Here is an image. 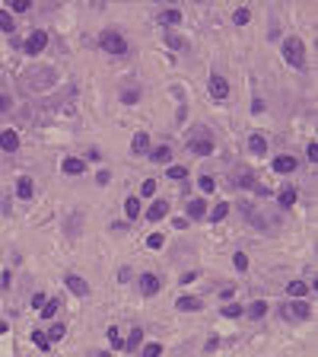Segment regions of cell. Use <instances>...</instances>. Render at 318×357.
<instances>
[{
    "label": "cell",
    "instance_id": "1",
    "mask_svg": "<svg viewBox=\"0 0 318 357\" xmlns=\"http://www.w3.org/2000/svg\"><path fill=\"white\" fill-rule=\"evenodd\" d=\"M283 58H287L289 67H302L306 64V48H302V42L296 35H289L287 42H283Z\"/></svg>",
    "mask_w": 318,
    "mask_h": 357
},
{
    "label": "cell",
    "instance_id": "2",
    "mask_svg": "<svg viewBox=\"0 0 318 357\" xmlns=\"http://www.w3.org/2000/svg\"><path fill=\"white\" fill-rule=\"evenodd\" d=\"M99 45H102L108 55H118V58H121V55H127V42H124V38H121L115 29H105L102 35H99Z\"/></svg>",
    "mask_w": 318,
    "mask_h": 357
},
{
    "label": "cell",
    "instance_id": "3",
    "mask_svg": "<svg viewBox=\"0 0 318 357\" xmlns=\"http://www.w3.org/2000/svg\"><path fill=\"white\" fill-rule=\"evenodd\" d=\"M280 316H283L287 322H306L309 316H312V309H309L302 300H299V303H283V306H280Z\"/></svg>",
    "mask_w": 318,
    "mask_h": 357
},
{
    "label": "cell",
    "instance_id": "4",
    "mask_svg": "<svg viewBox=\"0 0 318 357\" xmlns=\"http://www.w3.org/2000/svg\"><path fill=\"white\" fill-rule=\"evenodd\" d=\"M188 150H191L194 157H210V153H213V137L207 131H201L198 137L188 140Z\"/></svg>",
    "mask_w": 318,
    "mask_h": 357
},
{
    "label": "cell",
    "instance_id": "5",
    "mask_svg": "<svg viewBox=\"0 0 318 357\" xmlns=\"http://www.w3.org/2000/svg\"><path fill=\"white\" fill-rule=\"evenodd\" d=\"M45 45H48L45 29H35L29 38H26V55H38V51H45Z\"/></svg>",
    "mask_w": 318,
    "mask_h": 357
},
{
    "label": "cell",
    "instance_id": "6",
    "mask_svg": "<svg viewBox=\"0 0 318 357\" xmlns=\"http://www.w3.org/2000/svg\"><path fill=\"white\" fill-rule=\"evenodd\" d=\"M140 293H144V297H156L159 293V278L156 274H140Z\"/></svg>",
    "mask_w": 318,
    "mask_h": 357
},
{
    "label": "cell",
    "instance_id": "7",
    "mask_svg": "<svg viewBox=\"0 0 318 357\" xmlns=\"http://www.w3.org/2000/svg\"><path fill=\"white\" fill-rule=\"evenodd\" d=\"M210 96L213 99H226L229 96V83L220 77V73H213V77H210Z\"/></svg>",
    "mask_w": 318,
    "mask_h": 357
},
{
    "label": "cell",
    "instance_id": "8",
    "mask_svg": "<svg viewBox=\"0 0 318 357\" xmlns=\"http://www.w3.org/2000/svg\"><path fill=\"white\" fill-rule=\"evenodd\" d=\"M185 211H188V217H191V220H204V217H207V204H204L201 198H191V201L185 204Z\"/></svg>",
    "mask_w": 318,
    "mask_h": 357
},
{
    "label": "cell",
    "instance_id": "9",
    "mask_svg": "<svg viewBox=\"0 0 318 357\" xmlns=\"http://www.w3.org/2000/svg\"><path fill=\"white\" fill-rule=\"evenodd\" d=\"M67 287H70L77 297H86V293H89V284H86L80 274H67Z\"/></svg>",
    "mask_w": 318,
    "mask_h": 357
},
{
    "label": "cell",
    "instance_id": "10",
    "mask_svg": "<svg viewBox=\"0 0 318 357\" xmlns=\"http://www.w3.org/2000/svg\"><path fill=\"white\" fill-rule=\"evenodd\" d=\"M60 169H64L67 176H80V172L86 169V163H83V160H77V157H67L64 163H60Z\"/></svg>",
    "mask_w": 318,
    "mask_h": 357
},
{
    "label": "cell",
    "instance_id": "11",
    "mask_svg": "<svg viewBox=\"0 0 318 357\" xmlns=\"http://www.w3.org/2000/svg\"><path fill=\"white\" fill-rule=\"evenodd\" d=\"M293 169H296V157H277L274 160V172H280V176H287Z\"/></svg>",
    "mask_w": 318,
    "mask_h": 357
},
{
    "label": "cell",
    "instance_id": "12",
    "mask_svg": "<svg viewBox=\"0 0 318 357\" xmlns=\"http://www.w3.org/2000/svg\"><path fill=\"white\" fill-rule=\"evenodd\" d=\"M0 147H3L6 153H13L19 147V134L16 131H3V134H0Z\"/></svg>",
    "mask_w": 318,
    "mask_h": 357
},
{
    "label": "cell",
    "instance_id": "13",
    "mask_svg": "<svg viewBox=\"0 0 318 357\" xmlns=\"http://www.w3.org/2000/svg\"><path fill=\"white\" fill-rule=\"evenodd\" d=\"M175 306H178L181 313H198V309H204V303H201L198 297H181L178 303H175Z\"/></svg>",
    "mask_w": 318,
    "mask_h": 357
},
{
    "label": "cell",
    "instance_id": "14",
    "mask_svg": "<svg viewBox=\"0 0 318 357\" xmlns=\"http://www.w3.org/2000/svg\"><path fill=\"white\" fill-rule=\"evenodd\" d=\"M146 147H150V137H146V131H137V134H134V140H131V150L140 157V153H146Z\"/></svg>",
    "mask_w": 318,
    "mask_h": 357
},
{
    "label": "cell",
    "instance_id": "15",
    "mask_svg": "<svg viewBox=\"0 0 318 357\" xmlns=\"http://www.w3.org/2000/svg\"><path fill=\"white\" fill-rule=\"evenodd\" d=\"M248 147H252L255 157H264V153H267V140L261 137V134H252V137H248Z\"/></svg>",
    "mask_w": 318,
    "mask_h": 357
},
{
    "label": "cell",
    "instance_id": "16",
    "mask_svg": "<svg viewBox=\"0 0 318 357\" xmlns=\"http://www.w3.org/2000/svg\"><path fill=\"white\" fill-rule=\"evenodd\" d=\"M166 214H169V204H166V201H153L150 211H146V217H150V220H162Z\"/></svg>",
    "mask_w": 318,
    "mask_h": 357
},
{
    "label": "cell",
    "instance_id": "17",
    "mask_svg": "<svg viewBox=\"0 0 318 357\" xmlns=\"http://www.w3.org/2000/svg\"><path fill=\"white\" fill-rule=\"evenodd\" d=\"M16 195H19L23 201H29L32 195H35V188H32V179H19V182H16Z\"/></svg>",
    "mask_w": 318,
    "mask_h": 357
},
{
    "label": "cell",
    "instance_id": "18",
    "mask_svg": "<svg viewBox=\"0 0 318 357\" xmlns=\"http://www.w3.org/2000/svg\"><path fill=\"white\" fill-rule=\"evenodd\" d=\"M159 23H162V26H178V23H181V13H178V10H162V13H159Z\"/></svg>",
    "mask_w": 318,
    "mask_h": 357
},
{
    "label": "cell",
    "instance_id": "19",
    "mask_svg": "<svg viewBox=\"0 0 318 357\" xmlns=\"http://www.w3.org/2000/svg\"><path fill=\"white\" fill-rule=\"evenodd\" d=\"M287 293H289V297H306V293H309V284L293 281V284H287Z\"/></svg>",
    "mask_w": 318,
    "mask_h": 357
},
{
    "label": "cell",
    "instance_id": "20",
    "mask_svg": "<svg viewBox=\"0 0 318 357\" xmlns=\"http://www.w3.org/2000/svg\"><path fill=\"white\" fill-rule=\"evenodd\" d=\"M264 313H267V303L264 300H255L252 306H248V316H252V319H261Z\"/></svg>",
    "mask_w": 318,
    "mask_h": 357
},
{
    "label": "cell",
    "instance_id": "21",
    "mask_svg": "<svg viewBox=\"0 0 318 357\" xmlns=\"http://www.w3.org/2000/svg\"><path fill=\"white\" fill-rule=\"evenodd\" d=\"M124 211H127V217H140V198H127L124 201Z\"/></svg>",
    "mask_w": 318,
    "mask_h": 357
},
{
    "label": "cell",
    "instance_id": "22",
    "mask_svg": "<svg viewBox=\"0 0 318 357\" xmlns=\"http://www.w3.org/2000/svg\"><path fill=\"white\" fill-rule=\"evenodd\" d=\"M0 29H3V32H13V29H16V23H13L10 10H0Z\"/></svg>",
    "mask_w": 318,
    "mask_h": 357
},
{
    "label": "cell",
    "instance_id": "23",
    "mask_svg": "<svg viewBox=\"0 0 318 357\" xmlns=\"http://www.w3.org/2000/svg\"><path fill=\"white\" fill-rule=\"evenodd\" d=\"M169 157H172V150H169V147H156V150H153V157H150V160H153V163H166Z\"/></svg>",
    "mask_w": 318,
    "mask_h": 357
},
{
    "label": "cell",
    "instance_id": "24",
    "mask_svg": "<svg viewBox=\"0 0 318 357\" xmlns=\"http://www.w3.org/2000/svg\"><path fill=\"white\" fill-rule=\"evenodd\" d=\"M280 204L283 207H293L296 204V192H293V188H283V192H280Z\"/></svg>",
    "mask_w": 318,
    "mask_h": 357
},
{
    "label": "cell",
    "instance_id": "25",
    "mask_svg": "<svg viewBox=\"0 0 318 357\" xmlns=\"http://www.w3.org/2000/svg\"><path fill=\"white\" fill-rule=\"evenodd\" d=\"M108 345L112 348H124V338H121L118 328H108Z\"/></svg>",
    "mask_w": 318,
    "mask_h": 357
},
{
    "label": "cell",
    "instance_id": "26",
    "mask_svg": "<svg viewBox=\"0 0 318 357\" xmlns=\"http://www.w3.org/2000/svg\"><path fill=\"white\" fill-rule=\"evenodd\" d=\"M232 265H235V271H245V268H248V255L245 252H235L232 255Z\"/></svg>",
    "mask_w": 318,
    "mask_h": 357
},
{
    "label": "cell",
    "instance_id": "27",
    "mask_svg": "<svg viewBox=\"0 0 318 357\" xmlns=\"http://www.w3.org/2000/svg\"><path fill=\"white\" fill-rule=\"evenodd\" d=\"M140 338H144V332H140V328H131V335H127L124 348H137V345H140Z\"/></svg>",
    "mask_w": 318,
    "mask_h": 357
},
{
    "label": "cell",
    "instance_id": "28",
    "mask_svg": "<svg viewBox=\"0 0 318 357\" xmlns=\"http://www.w3.org/2000/svg\"><path fill=\"white\" fill-rule=\"evenodd\" d=\"M185 176H188V169H185V166H169V179L181 182V179H185Z\"/></svg>",
    "mask_w": 318,
    "mask_h": 357
},
{
    "label": "cell",
    "instance_id": "29",
    "mask_svg": "<svg viewBox=\"0 0 318 357\" xmlns=\"http://www.w3.org/2000/svg\"><path fill=\"white\" fill-rule=\"evenodd\" d=\"M32 341H35L38 348H45V351L51 348V341H48V335H45V332H32Z\"/></svg>",
    "mask_w": 318,
    "mask_h": 357
},
{
    "label": "cell",
    "instance_id": "30",
    "mask_svg": "<svg viewBox=\"0 0 318 357\" xmlns=\"http://www.w3.org/2000/svg\"><path fill=\"white\" fill-rule=\"evenodd\" d=\"M232 23H235V26H245V23H248V10H245V6H239V10L232 13Z\"/></svg>",
    "mask_w": 318,
    "mask_h": 357
},
{
    "label": "cell",
    "instance_id": "31",
    "mask_svg": "<svg viewBox=\"0 0 318 357\" xmlns=\"http://www.w3.org/2000/svg\"><path fill=\"white\" fill-rule=\"evenodd\" d=\"M58 306H60L58 300H48V303H45V306H42V316H45V319H51V316L58 313Z\"/></svg>",
    "mask_w": 318,
    "mask_h": 357
},
{
    "label": "cell",
    "instance_id": "32",
    "mask_svg": "<svg viewBox=\"0 0 318 357\" xmlns=\"http://www.w3.org/2000/svg\"><path fill=\"white\" fill-rule=\"evenodd\" d=\"M226 214H229V204H216L213 211H210V220H223Z\"/></svg>",
    "mask_w": 318,
    "mask_h": 357
},
{
    "label": "cell",
    "instance_id": "33",
    "mask_svg": "<svg viewBox=\"0 0 318 357\" xmlns=\"http://www.w3.org/2000/svg\"><path fill=\"white\" fill-rule=\"evenodd\" d=\"M29 3H32V0H10V10L13 13H26V10H29Z\"/></svg>",
    "mask_w": 318,
    "mask_h": 357
},
{
    "label": "cell",
    "instance_id": "34",
    "mask_svg": "<svg viewBox=\"0 0 318 357\" xmlns=\"http://www.w3.org/2000/svg\"><path fill=\"white\" fill-rule=\"evenodd\" d=\"M140 195H144V198H150V195H156V182H153V179H146L144 185H140Z\"/></svg>",
    "mask_w": 318,
    "mask_h": 357
},
{
    "label": "cell",
    "instance_id": "35",
    "mask_svg": "<svg viewBox=\"0 0 318 357\" xmlns=\"http://www.w3.org/2000/svg\"><path fill=\"white\" fill-rule=\"evenodd\" d=\"M64 338V325H51L48 328V341H60Z\"/></svg>",
    "mask_w": 318,
    "mask_h": 357
},
{
    "label": "cell",
    "instance_id": "36",
    "mask_svg": "<svg viewBox=\"0 0 318 357\" xmlns=\"http://www.w3.org/2000/svg\"><path fill=\"white\" fill-rule=\"evenodd\" d=\"M252 182H255V176H252V172H239V182H235V185H242V188H252Z\"/></svg>",
    "mask_w": 318,
    "mask_h": 357
},
{
    "label": "cell",
    "instance_id": "37",
    "mask_svg": "<svg viewBox=\"0 0 318 357\" xmlns=\"http://www.w3.org/2000/svg\"><path fill=\"white\" fill-rule=\"evenodd\" d=\"M223 316H229V319H235V316H242V306H235V303H229V306L223 309Z\"/></svg>",
    "mask_w": 318,
    "mask_h": 357
},
{
    "label": "cell",
    "instance_id": "38",
    "mask_svg": "<svg viewBox=\"0 0 318 357\" xmlns=\"http://www.w3.org/2000/svg\"><path fill=\"white\" fill-rule=\"evenodd\" d=\"M159 354H162L159 345H146V348H144V357H159Z\"/></svg>",
    "mask_w": 318,
    "mask_h": 357
},
{
    "label": "cell",
    "instance_id": "39",
    "mask_svg": "<svg viewBox=\"0 0 318 357\" xmlns=\"http://www.w3.org/2000/svg\"><path fill=\"white\" fill-rule=\"evenodd\" d=\"M201 188H204V192H213V188H216V182H213L210 176H201Z\"/></svg>",
    "mask_w": 318,
    "mask_h": 357
},
{
    "label": "cell",
    "instance_id": "40",
    "mask_svg": "<svg viewBox=\"0 0 318 357\" xmlns=\"http://www.w3.org/2000/svg\"><path fill=\"white\" fill-rule=\"evenodd\" d=\"M146 246H150V249H162V236H159V233H153V236L146 239Z\"/></svg>",
    "mask_w": 318,
    "mask_h": 357
},
{
    "label": "cell",
    "instance_id": "41",
    "mask_svg": "<svg viewBox=\"0 0 318 357\" xmlns=\"http://www.w3.org/2000/svg\"><path fill=\"white\" fill-rule=\"evenodd\" d=\"M45 303H48V300H45V293H35V297H32V306H35L38 313H42V306H45Z\"/></svg>",
    "mask_w": 318,
    "mask_h": 357
},
{
    "label": "cell",
    "instance_id": "42",
    "mask_svg": "<svg viewBox=\"0 0 318 357\" xmlns=\"http://www.w3.org/2000/svg\"><path fill=\"white\" fill-rule=\"evenodd\" d=\"M137 96H140L137 90H127V93H124V102H127V105H131V102H137Z\"/></svg>",
    "mask_w": 318,
    "mask_h": 357
},
{
    "label": "cell",
    "instance_id": "43",
    "mask_svg": "<svg viewBox=\"0 0 318 357\" xmlns=\"http://www.w3.org/2000/svg\"><path fill=\"white\" fill-rule=\"evenodd\" d=\"M306 153H309V160L315 163V160H318V144H309V150H306Z\"/></svg>",
    "mask_w": 318,
    "mask_h": 357
},
{
    "label": "cell",
    "instance_id": "44",
    "mask_svg": "<svg viewBox=\"0 0 318 357\" xmlns=\"http://www.w3.org/2000/svg\"><path fill=\"white\" fill-rule=\"evenodd\" d=\"M6 105H10V99H6L3 93H0V115H3V112H6Z\"/></svg>",
    "mask_w": 318,
    "mask_h": 357
},
{
    "label": "cell",
    "instance_id": "45",
    "mask_svg": "<svg viewBox=\"0 0 318 357\" xmlns=\"http://www.w3.org/2000/svg\"><path fill=\"white\" fill-rule=\"evenodd\" d=\"M0 332H6V322H0Z\"/></svg>",
    "mask_w": 318,
    "mask_h": 357
},
{
    "label": "cell",
    "instance_id": "46",
    "mask_svg": "<svg viewBox=\"0 0 318 357\" xmlns=\"http://www.w3.org/2000/svg\"><path fill=\"white\" fill-rule=\"evenodd\" d=\"M96 357H112V354H96Z\"/></svg>",
    "mask_w": 318,
    "mask_h": 357
}]
</instances>
